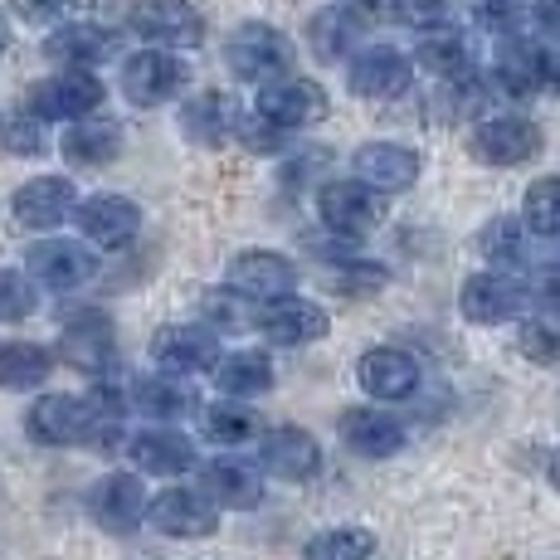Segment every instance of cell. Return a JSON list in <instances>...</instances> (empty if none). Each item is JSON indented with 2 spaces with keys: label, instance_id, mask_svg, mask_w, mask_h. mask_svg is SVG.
I'll list each match as a JSON object with an SVG mask.
<instances>
[{
  "label": "cell",
  "instance_id": "1",
  "mask_svg": "<svg viewBox=\"0 0 560 560\" xmlns=\"http://www.w3.org/2000/svg\"><path fill=\"white\" fill-rule=\"evenodd\" d=\"M25 434L39 448H117L122 444V415H98L89 395L45 390L25 409Z\"/></svg>",
  "mask_w": 560,
  "mask_h": 560
},
{
  "label": "cell",
  "instance_id": "16",
  "mask_svg": "<svg viewBox=\"0 0 560 560\" xmlns=\"http://www.w3.org/2000/svg\"><path fill=\"white\" fill-rule=\"evenodd\" d=\"M147 502H152V492H147V478L137 468L132 472L127 468L103 472V478L89 488V516L113 536L137 532V526L147 522Z\"/></svg>",
  "mask_w": 560,
  "mask_h": 560
},
{
  "label": "cell",
  "instance_id": "50",
  "mask_svg": "<svg viewBox=\"0 0 560 560\" xmlns=\"http://www.w3.org/2000/svg\"><path fill=\"white\" fill-rule=\"evenodd\" d=\"M546 478H551V488L560 492V448L551 454V463H546Z\"/></svg>",
  "mask_w": 560,
  "mask_h": 560
},
{
  "label": "cell",
  "instance_id": "36",
  "mask_svg": "<svg viewBox=\"0 0 560 560\" xmlns=\"http://www.w3.org/2000/svg\"><path fill=\"white\" fill-rule=\"evenodd\" d=\"M381 556V541H375L371 526H322L317 536L303 546V560H375Z\"/></svg>",
  "mask_w": 560,
  "mask_h": 560
},
{
  "label": "cell",
  "instance_id": "46",
  "mask_svg": "<svg viewBox=\"0 0 560 560\" xmlns=\"http://www.w3.org/2000/svg\"><path fill=\"white\" fill-rule=\"evenodd\" d=\"M69 0H10V15L25 20V25H59Z\"/></svg>",
  "mask_w": 560,
  "mask_h": 560
},
{
  "label": "cell",
  "instance_id": "8",
  "mask_svg": "<svg viewBox=\"0 0 560 560\" xmlns=\"http://www.w3.org/2000/svg\"><path fill=\"white\" fill-rule=\"evenodd\" d=\"M468 152L478 156L482 166H498V171L526 166V161L541 156V127L522 113H488L472 122Z\"/></svg>",
  "mask_w": 560,
  "mask_h": 560
},
{
  "label": "cell",
  "instance_id": "5",
  "mask_svg": "<svg viewBox=\"0 0 560 560\" xmlns=\"http://www.w3.org/2000/svg\"><path fill=\"white\" fill-rule=\"evenodd\" d=\"M25 273L35 278L39 293H73V288L93 283L98 273V249L69 234H39L25 249Z\"/></svg>",
  "mask_w": 560,
  "mask_h": 560
},
{
  "label": "cell",
  "instance_id": "28",
  "mask_svg": "<svg viewBox=\"0 0 560 560\" xmlns=\"http://www.w3.org/2000/svg\"><path fill=\"white\" fill-rule=\"evenodd\" d=\"M415 69H429L434 79H444V83H458V79H472V63H478V54H472V39H468V30H458V25H429V30H419V39H415Z\"/></svg>",
  "mask_w": 560,
  "mask_h": 560
},
{
  "label": "cell",
  "instance_id": "33",
  "mask_svg": "<svg viewBox=\"0 0 560 560\" xmlns=\"http://www.w3.org/2000/svg\"><path fill=\"white\" fill-rule=\"evenodd\" d=\"M210 381L220 385V395L234 400H258V395L273 390V361L258 347H240V351H220L210 361Z\"/></svg>",
  "mask_w": 560,
  "mask_h": 560
},
{
  "label": "cell",
  "instance_id": "27",
  "mask_svg": "<svg viewBox=\"0 0 560 560\" xmlns=\"http://www.w3.org/2000/svg\"><path fill=\"white\" fill-rule=\"evenodd\" d=\"M117 341H113V322L103 317V312H79V317L63 322L59 331V351H54V361L73 365V371L83 375H103L107 361H113Z\"/></svg>",
  "mask_w": 560,
  "mask_h": 560
},
{
  "label": "cell",
  "instance_id": "51",
  "mask_svg": "<svg viewBox=\"0 0 560 560\" xmlns=\"http://www.w3.org/2000/svg\"><path fill=\"white\" fill-rule=\"evenodd\" d=\"M5 49H10V15L0 10V54H5Z\"/></svg>",
  "mask_w": 560,
  "mask_h": 560
},
{
  "label": "cell",
  "instance_id": "40",
  "mask_svg": "<svg viewBox=\"0 0 560 560\" xmlns=\"http://www.w3.org/2000/svg\"><path fill=\"white\" fill-rule=\"evenodd\" d=\"M39 312V288L25 268L0 264V327H20Z\"/></svg>",
  "mask_w": 560,
  "mask_h": 560
},
{
  "label": "cell",
  "instance_id": "4",
  "mask_svg": "<svg viewBox=\"0 0 560 560\" xmlns=\"http://www.w3.org/2000/svg\"><path fill=\"white\" fill-rule=\"evenodd\" d=\"M107 103V83L98 79V69H54L49 79L30 83L25 107L45 122H79L89 113H103Z\"/></svg>",
  "mask_w": 560,
  "mask_h": 560
},
{
  "label": "cell",
  "instance_id": "41",
  "mask_svg": "<svg viewBox=\"0 0 560 560\" xmlns=\"http://www.w3.org/2000/svg\"><path fill=\"white\" fill-rule=\"evenodd\" d=\"M516 351L536 365H556L560 361V327L556 322H522V327H516Z\"/></svg>",
  "mask_w": 560,
  "mask_h": 560
},
{
  "label": "cell",
  "instance_id": "24",
  "mask_svg": "<svg viewBox=\"0 0 560 560\" xmlns=\"http://www.w3.org/2000/svg\"><path fill=\"white\" fill-rule=\"evenodd\" d=\"M127 405L137 415H147L152 424H180L200 409V395L190 385V375H176V371H152V375H137L127 385Z\"/></svg>",
  "mask_w": 560,
  "mask_h": 560
},
{
  "label": "cell",
  "instance_id": "17",
  "mask_svg": "<svg viewBox=\"0 0 560 560\" xmlns=\"http://www.w3.org/2000/svg\"><path fill=\"white\" fill-rule=\"evenodd\" d=\"M73 205H79V186L69 176H30L10 196V220L30 234H54L73 220Z\"/></svg>",
  "mask_w": 560,
  "mask_h": 560
},
{
  "label": "cell",
  "instance_id": "34",
  "mask_svg": "<svg viewBox=\"0 0 560 560\" xmlns=\"http://www.w3.org/2000/svg\"><path fill=\"white\" fill-rule=\"evenodd\" d=\"M196 419H200L205 444H214V448H249L254 439L264 434V429H258L254 405L249 400H234V395H220L214 405H200Z\"/></svg>",
  "mask_w": 560,
  "mask_h": 560
},
{
  "label": "cell",
  "instance_id": "35",
  "mask_svg": "<svg viewBox=\"0 0 560 560\" xmlns=\"http://www.w3.org/2000/svg\"><path fill=\"white\" fill-rule=\"evenodd\" d=\"M54 371V351L30 337H0V390L25 395L39 390Z\"/></svg>",
  "mask_w": 560,
  "mask_h": 560
},
{
  "label": "cell",
  "instance_id": "29",
  "mask_svg": "<svg viewBox=\"0 0 560 560\" xmlns=\"http://www.w3.org/2000/svg\"><path fill=\"white\" fill-rule=\"evenodd\" d=\"M59 152L79 171H103L122 156V127L103 113H89V117H79V122H63Z\"/></svg>",
  "mask_w": 560,
  "mask_h": 560
},
{
  "label": "cell",
  "instance_id": "43",
  "mask_svg": "<svg viewBox=\"0 0 560 560\" xmlns=\"http://www.w3.org/2000/svg\"><path fill=\"white\" fill-rule=\"evenodd\" d=\"M385 10H390L400 25L415 30V35H419V30L444 25V20H448V0H385Z\"/></svg>",
  "mask_w": 560,
  "mask_h": 560
},
{
  "label": "cell",
  "instance_id": "47",
  "mask_svg": "<svg viewBox=\"0 0 560 560\" xmlns=\"http://www.w3.org/2000/svg\"><path fill=\"white\" fill-rule=\"evenodd\" d=\"M526 20H536V30H541L546 39H560V0H532Z\"/></svg>",
  "mask_w": 560,
  "mask_h": 560
},
{
  "label": "cell",
  "instance_id": "38",
  "mask_svg": "<svg viewBox=\"0 0 560 560\" xmlns=\"http://www.w3.org/2000/svg\"><path fill=\"white\" fill-rule=\"evenodd\" d=\"M522 224L536 240H560V176L532 180V190L522 196Z\"/></svg>",
  "mask_w": 560,
  "mask_h": 560
},
{
  "label": "cell",
  "instance_id": "6",
  "mask_svg": "<svg viewBox=\"0 0 560 560\" xmlns=\"http://www.w3.org/2000/svg\"><path fill=\"white\" fill-rule=\"evenodd\" d=\"M317 220L327 224V234H337V240H365V234H375L385 224V196H375L365 180L357 176H331L322 180L317 190Z\"/></svg>",
  "mask_w": 560,
  "mask_h": 560
},
{
  "label": "cell",
  "instance_id": "25",
  "mask_svg": "<svg viewBox=\"0 0 560 560\" xmlns=\"http://www.w3.org/2000/svg\"><path fill=\"white\" fill-rule=\"evenodd\" d=\"M220 357V337L205 322H171L152 337V361L156 371H176V375H196L210 371V361Z\"/></svg>",
  "mask_w": 560,
  "mask_h": 560
},
{
  "label": "cell",
  "instance_id": "26",
  "mask_svg": "<svg viewBox=\"0 0 560 560\" xmlns=\"http://www.w3.org/2000/svg\"><path fill=\"white\" fill-rule=\"evenodd\" d=\"M341 444L361 458H395V454H405L409 429L385 405L371 400V405H357L341 415Z\"/></svg>",
  "mask_w": 560,
  "mask_h": 560
},
{
  "label": "cell",
  "instance_id": "48",
  "mask_svg": "<svg viewBox=\"0 0 560 560\" xmlns=\"http://www.w3.org/2000/svg\"><path fill=\"white\" fill-rule=\"evenodd\" d=\"M541 89L560 93V49H546V83H541Z\"/></svg>",
  "mask_w": 560,
  "mask_h": 560
},
{
  "label": "cell",
  "instance_id": "9",
  "mask_svg": "<svg viewBox=\"0 0 560 560\" xmlns=\"http://www.w3.org/2000/svg\"><path fill=\"white\" fill-rule=\"evenodd\" d=\"M73 224H79L83 244H93L98 254H117L142 234V205L132 196H117V190L79 196V205H73Z\"/></svg>",
  "mask_w": 560,
  "mask_h": 560
},
{
  "label": "cell",
  "instance_id": "20",
  "mask_svg": "<svg viewBox=\"0 0 560 560\" xmlns=\"http://www.w3.org/2000/svg\"><path fill=\"white\" fill-rule=\"evenodd\" d=\"M200 468V488L205 498L214 502L220 512H249L264 502V468L254 458H240V454H220L210 463H196Z\"/></svg>",
  "mask_w": 560,
  "mask_h": 560
},
{
  "label": "cell",
  "instance_id": "44",
  "mask_svg": "<svg viewBox=\"0 0 560 560\" xmlns=\"http://www.w3.org/2000/svg\"><path fill=\"white\" fill-rule=\"evenodd\" d=\"M244 303L249 298H240L234 288H214V293H205V303H200V312H205V327H234V322H244Z\"/></svg>",
  "mask_w": 560,
  "mask_h": 560
},
{
  "label": "cell",
  "instance_id": "12",
  "mask_svg": "<svg viewBox=\"0 0 560 560\" xmlns=\"http://www.w3.org/2000/svg\"><path fill=\"white\" fill-rule=\"evenodd\" d=\"M347 89L361 103H395L415 89V59L395 45H361L347 59Z\"/></svg>",
  "mask_w": 560,
  "mask_h": 560
},
{
  "label": "cell",
  "instance_id": "11",
  "mask_svg": "<svg viewBox=\"0 0 560 560\" xmlns=\"http://www.w3.org/2000/svg\"><path fill=\"white\" fill-rule=\"evenodd\" d=\"M127 30H132L142 45L176 49V54L205 45V15L190 0H132Z\"/></svg>",
  "mask_w": 560,
  "mask_h": 560
},
{
  "label": "cell",
  "instance_id": "19",
  "mask_svg": "<svg viewBox=\"0 0 560 560\" xmlns=\"http://www.w3.org/2000/svg\"><path fill=\"white\" fill-rule=\"evenodd\" d=\"M419 171H424V161H419L415 147L390 142V137H371L351 152V176L365 180L375 196H405L419 180Z\"/></svg>",
  "mask_w": 560,
  "mask_h": 560
},
{
  "label": "cell",
  "instance_id": "30",
  "mask_svg": "<svg viewBox=\"0 0 560 560\" xmlns=\"http://www.w3.org/2000/svg\"><path fill=\"white\" fill-rule=\"evenodd\" d=\"M240 117L244 113L230 93L200 89L180 103V132H186L196 147H224V142H234V132H240Z\"/></svg>",
  "mask_w": 560,
  "mask_h": 560
},
{
  "label": "cell",
  "instance_id": "22",
  "mask_svg": "<svg viewBox=\"0 0 560 560\" xmlns=\"http://www.w3.org/2000/svg\"><path fill=\"white\" fill-rule=\"evenodd\" d=\"M45 59L59 69H103L107 59H117V30L98 20H63L45 35Z\"/></svg>",
  "mask_w": 560,
  "mask_h": 560
},
{
  "label": "cell",
  "instance_id": "10",
  "mask_svg": "<svg viewBox=\"0 0 560 560\" xmlns=\"http://www.w3.org/2000/svg\"><path fill=\"white\" fill-rule=\"evenodd\" d=\"M254 331L268 341V347H317L322 337H327L331 317L322 303H312V298H298V293H283V298H268V303H254Z\"/></svg>",
  "mask_w": 560,
  "mask_h": 560
},
{
  "label": "cell",
  "instance_id": "23",
  "mask_svg": "<svg viewBox=\"0 0 560 560\" xmlns=\"http://www.w3.org/2000/svg\"><path fill=\"white\" fill-rule=\"evenodd\" d=\"M230 288L249 303L298 293V264L278 249H240L230 258Z\"/></svg>",
  "mask_w": 560,
  "mask_h": 560
},
{
  "label": "cell",
  "instance_id": "7",
  "mask_svg": "<svg viewBox=\"0 0 560 560\" xmlns=\"http://www.w3.org/2000/svg\"><path fill=\"white\" fill-rule=\"evenodd\" d=\"M254 113L264 117V122H273L283 137H293V132H307V127H317L322 117L331 113V98H327V89H322L317 79L283 73V79H273V83H258Z\"/></svg>",
  "mask_w": 560,
  "mask_h": 560
},
{
  "label": "cell",
  "instance_id": "39",
  "mask_svg": "<svg viewBox=\"0 0 560 560\" xmlns=\"http://www.w3.org/2000/svg\"><path fill=\"white\" fill-rule=\"evenodd\" d=\"M478 249H482V258H488L492 268L522 264V254H526V224L516 220V214H498V220L482 224Z\"/></svg>",
  "mask_w": 560,
  "mask_h": 560
},
{
  "label": "cell",
  "instance_id": "14",
  "mask_svg": "<svg viewBox=\"0 0 560 560\" xmlns=\"http://www.w3.org/2000/svg\"><path fill=\"white\" fill-rule=\"evenodd\" d=\"M147 522H152L161 536H176V541H205V536L220 532V508L205 498V488H180V482H171V488L152 492Z\"/></svg>",
  "mask_w": 560,
  "mask_h": 560
},
{
  "label": "cell",
  "instance_id": "2",
  "mask_svg": "<svg viewBox=\"0 0 560 560\" xmlns=\"http://www.w3.org/2000/svg\"><path fill=\"white\" fill-rule=\"evenodd\" d=\"M224 63H230V73L240 83L258 89V83H273L283 73H293V39L278 25H268V20H244L224 39Z\"/></svg>",
  "mask_w": 560,
  "mask_h": 560
},
{
  "label": "cell",
  "instance_id": "3",
  "mask_svg": "<svg viewBox=\"0 0 560 560\" xmlns=\"http://www.w3.org/2000/svg\"><path fill=\"white\" fill-rule=\"evenodd\" d=\"M190 83V69L176 49H156V45H142L137 54L122 59V73H117V89L132 107H166L186 93Z\"/></svg>",
  "mask_w": 560,
  "mask_h": 560
},
{
  "label": "cell",
  "instance_id": "21",
  "mask_svg": "<svg viewBox=\"0 0 560 560\" xmlns=\"http://www.w3.org/2000/svg\"><path fill=\"white\" fill-rule=\"evenodd\" d=\"M357 381H361L365 400L400 405L419 390L424 371H419V361L409 357L405 347H371V351H361V361H357Z\"/></svg>",
  "mask_w": 560,
  "mask_h": 560
},
{
  "label": "cell",
  "instance_id": "15",
  "mask_svg": "<svg viewBox=\"0 0 560 560\" xmlns=\"http://www.w3.org/2000/svg\"><path fill=\"white\" fill-rule=\"evenodd\" d=\"M258 444V468L268 472V478H283V482H312L322 468H327V454H322L317 434L303 424H278L268 429V434L254 439Z\"/></svg>",
  "mask_w": 560,
  "mask_h": 560
},
{
  "label": "cell",
  "instance_id": "32",
  "mask_svg": "<svg viewBox=\"0 0 560 560\" xmlns=\"http://www.w3.org/2000/svg\"><path fill=\"white\" fill-rule=\"evenodd\" d=\"M546 83V45L526 35H508L492 59V89L508 93V98H532Z\"/></svg>",
  "mask_w": 560,
  "mask_h": 560
},
{
  "label": "cell",
  "instance_id": "18",
  "mask_svg": "<svg viewBox=\"0 0 560 560\" xmlns=\"http://www.w3.org/2000/svg\"><path fill=\"white\" fill-rule=\"evenodd\" d=\"M127 458L142 478H186L196 468V439L180 434V424H147L122 439Z\"/></svg>",
  "mask_w": 560,
  "mask_h": 560
},
{
  "label": "cell",
  "instance_id": "49",
  "mask_svg": "<svg viewBox=\"0 0 560 560\" xmlns=\"http://www.w3.org/2000/svg\"><path fill=\"white\" fill-rule=\"evenodd\" d=\"M536 298H546L551 307H560V273L556 278H541V283H536Z\"/></svg>",
  "mask_w": 560,
  "mask_h": 560
},
{
  "label": "cell",
  "instance_id": "45",
  "mask_svg": "<svg viewBox=\"0 0 560 560\" xmlns=\"http://www.w3.org/2000/svg\"><path fill=\"white\" fill-rule=\"evenodd\" d=\"M234 137H240V142L249 147V152H258V156H273L278 147H283V132H278L273 122H264V117H258V113L240 117V132H234Z\"/></svg>",
  "mask_w": 560,
  "mask_h": 560
},
{
  "label": "cell",
  "instance_id": "13",
  "mask_svg": "<svg viewBox=\"0 0 560 560\" xmlns=\"http://www.w3.org/2000/svg\"><path fill=\"white\" fill-rule=\"evenodd\" d=\"M532 293L508 273V268H482V273H468L458 288V312L472 322V327H502V322L522 317Z\"/></svg>",
  "mask_w": 560,
  "mask_h": 560
},
{
  "label": "cell",
  "instance_id": "42",
  "mask_svg": "<svg viewBox=\"0 0 560 560\" xmlns=\"http://www.w3.org/2000/svg\"><path fill=\"white\" fill-rule=\"evenodd\" d=\"M472 10H478V25L502 39L516 35L526 20V0H472Z\"/></svg>",
  "mask_w": 560,
  "mask_h": 560
},
{
  "label": "cell",
  "instance_id": "37",
  "mask_svg": "<svg viewBox=\"0 0 560 560\" xmlns=\"http://www.w3.org/2000/svg\"><path fill=\"white\" fill-rule=\"evenodd\" d=\"M0 152L20 156V161H35L49 152V122L35 117L30 107H10L0 113Z\"/></svg>",
  "mask_w": 560,
  "mask_h": 560
},
{
  "label": "cell",
  "instance_id": "31",
  "mask_svg": "<svg viewBox=\"0 0 560 560\" xmlns=\"http://www.w3.org/2000/svg\"><path fill=\"white\" fill-rule=\"evenodd\" d=\"M365 45V10L357 5H327L307 20V49L317 54L322 63H347L351 54Z\"/></svg>",
  "mask_w": 560,
  "mask_h": 560
}]
</instances>
